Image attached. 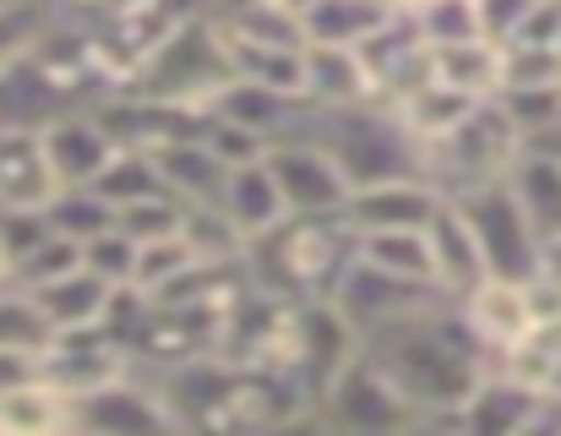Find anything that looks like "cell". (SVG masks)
<instances>
[{"instance_id": "obj_1", "label": "cell", "mask_w": 561, "mask_h": 436, "mask_svg": "<svg viewBox=\"0 0 561 436\" xmlns=\"http://www.w3.org/2000/svg\"><path fill=\"white\" fill-rule=\"evenodd\" d=\"M360 349L420 410V432L425 426L463 432V404L496 366V355L480 344V333L469 328L458 300H431V306L376 328L360 339Z\"/></svg>"}, {"instance_id": "obj_2", "label": "cell", "mask_w": 561, "mask_h": 436, "mask_svg": "<svg viewBox=\"0 0 561 436\" xmlns=\"http://www.w3.org/2000/svg\"><path fill=\"white\" fill-rule=\"evenodd\" d=\"M245 273L267 295L333 300L339 278L355 262V223L344 214H289L278 229L245 240Z\"/></svg>"}, {"instance_id": "obj_3", "label": "cell", "mask_w": 561, "mask_h": 436, "mask_svg": "<svg viewBox=\"0 0 561 436\" xmlns=\"http://www.w3.org/2000/svg\"><path fill=\"white\" fill-rule=\"evenodd\" d=\"M311 137L333 148V159L350 170L355 186L392 181V175H431L420 137L403 126L392 104H355V110H311Z\"/></svg>"}, {"instance_id": "obj_4", "label": "cell", "mask_w": 561, "mask_h": 436, "mask_svg": "<svg viewBox=\"0 0 561 436\" xmlns=\"http://www.w3.org/2000/svg\"><path fill=\"white\" fill-rule=\"evenodd\" d=\"M529 148V131L513 121V110L502 99H485L474 104L442 142L425 148V170L431 181L447 192V197H463L474 186H491V181H507L513 159Z\"/></svg>"}, {"instance_id": "obj_5", "label": "cell", "mask_w": 561, "mask_h": 436, "mask_svg": "<svg viewBox=\"0 0 561 436\" xmlns=\"http://www.w3.org/2000/svg\"><path fill=\"white\" fill-rule=\"evenodd\" d=\"M234 77L229 66V49H224V33L213 22V11L181 22L142 66L137 77L126 82V93H142V99H164V104H191V110H207L218 99V88Z\"/></svg>"}, {"instance_id": "obj_6", "label": "cell", "mask_w": 561, "mask_h": 436, "mask_svg": "<svg viewBox=\"0 0 561 436\" xmlns=\"http://www.w3.org/2000/svg\"><path fill=\"white\" fill-rule=\"evenodd\" d=\"M322 426L333 432H355V436H392V432H420V410L403 399V388L376 366L371 355L360 349L317 399Z\"/></svg>"}, {"instance_id": "obj_7", "label": "cell", "mask_w": 561, "mask_h": 436, "mask_svg": "<svg viewBox=\"0 0 561 436\" xmlns=\"http://www.w3.org/2000/svg\"><path fill=\"white\" fill-rule=\"evenodd\" d=\"M458 208L474 223L491 273H502V278H540V267H546V234L535 229V218L524 214V203L513 197L507 181H491V186L463 192Z\"/></svg>"}, {"instance_id": "obj_8", "label": "cell", "mask_w": 561, "mask_h": 436, "mask_svg": "<svg viewBox=\"0 0 561 436\" xmlns=\"http://www.w3.org/2000/svg\"><path fill=\"white\" fill-rule=\"evenodd\" d=\"M267 159H273V175L284 186L289 214H344L350 208L355 181H350V170L333 159V148L322 137H311V131L278 137Z\"/></svg>"}, {"instance_id": "obj_9", "label": "cell", "mask_w": 561, "mask_h": 436, "mask_svg": "<svg viewBox=\"0 0 561 436\" xmlns=\"http://www.w3.org/2000/svg\"><path fill=\"white\" fill-rule=\"evenodd\" d=\"M77 404V432L99 436H142V432H181L170 399L159 393V382L148 371H121L88 393L71 399Z\"/></svg>"}, {"instance_id": "obj_10", "label": "cell", "mask_w": 561, "mask_h": 436, "mask_svg": "<svg viewBox=\"0 0 561 436\" xmlns=\"http://www.w3.org/2000/svg\"><path fill=\"white\" fill-rule=\"evenodd\" d=\"M431 300H453V295H442L436 284L387 273V267H376L366 256H355L350 273H344L339 289H333V306L350 317V328H355L360 339L376 333V328H387V322H398V317H409V311H420V306H431Z\"/></svg>"}, {"instance_id": "obj_11", "label": "cell", "mask_w": 561, "mask_h": 436, "mask_svg": "<svg viewBox=\"0 0 561 436\" xmlns=\"http://www.w3.org/2000/svg\"><path fill=\"white\" fill-rule=\"evenodd\" d=\"M66 192L38 126H0V214H49Z\"/></svg>"}, {"instance_id": "obj_12", "label": "cell", "mask_w": 561, "mask_h": 436, "mask_svg": "<svg viewBox=\"0 0 561 436\" xmlns=\"http://www.w3.org/2000/svg\"><path fill=\"white\" fill-rule=\"evenodd\" d=\"M540 426H551V399L535 393L507 366H491L485 382L463 404V432L469 436H518V432H540Z\"/></svg>"}, {"instance_id": "obj_13", "label": "cell", "mask_w": 561, "mask_h": 436, "mask_svg": "<svg viewBox=\"0 0 561 436\" xmlns=\"http://www.w3.org/2000/svg\"><path fill=\"white\" fill-rule=\"evenodd\" d=\"M463 317H469V328L480 333V344L502 360L535 322H540V300H535V278H502V273H491L485 284H474L463 300Z\"/></svg>"}, {"instance_id": "obj_14", "label": "cell", "mask_w": 561, "mask_h": 436, "mask_svg": "<svg viewBox=\"0 0 561 436\" xmlns=\"http://www.w3.org/2000/svg\"><path fill=\"white\" fill-rule=\"evenodd\" d=\"M442 203H447V192L431 175H392V181L355 186L344 218L355 223V234H366V229H425Z\"/></svg>"}, {"instance_id": "obj_15", "label": "cell", "mask_w": 561, "mask_h": 436, "mask_svg": "<svg viewBox=\"0 0 561 436\" xmlns=\"http://www.w3.org/2000/svg\"><path fill=\"white\" fill-rule=\"evenodd\" d=\"M44 148H49L66 186H93L126 142L110 131V121L99 110H71V115H55L44 126Z\"/></svg>"}, {"instance_id": "obj_16", "label": "cell", "mask_w": 561, "mask_h": 436, "mask_svg": "<svg viewBox=\"0 0 561 436\" xmlns=\"http://www.w3.org/2000/svg\"><path fill=\"white\" fill-rule=\"evenodd\" d=\"M27 295L38 300L49 333L60 339V333L110 328V311H115V295H121V289L82 262V267H71V273H60V278H49V284H38V289H27Z\"/></svg>"}, {"instance_id": "obj_17", "label": "cell", "mask_w": 561, "mask_h": 436, "mask_svg": "<svg viewBox=\"0 0 561 436\" xmlns=\"http://www.w3.org/2000/svg\"><path fill=\"white\" fill-rule=\"evenodd\" d=\"M425 234H431V262H436V284H442V295L463 300L474 284L491 278L485 245H480V234H474L469 214L458 208V197H447V203L431 214Z\"/></svg>"}, {"instance_id": "obj_18", "label": "cell", "mask_w": 561, "mask_h": 436, "mask_svg": "<svg viewBox=\"0 0 561 436\" xmlns=\"http://www.w3.org/2000/svg\"><path fill=\"white\" fill-rule=\"evenodd\" d=\"M306 99L317 110H355L376 104V77L360 49L350 44H306Z\"/></svg>"}, {"instance_id": "obj_19", "label": "cell", "mask_w": 561, "mask_h": 436, "mask_svg": "<svg viewBox=\"0 0 561 436\" xmlns=\"http://www.w3.org/2000/svg\"><path fill=\"white\" fill-rule=\"evenodd\" d=\"M218 203H224V214L240 223L245 240H256V234H267V229H278V223L289 218L284 186H278V175H273V159L234 164L229 181H224V197H218Z\"/></svg>"}, {"instance_id": "obj_20", "label": "cell", "mask_w": 561, "mask_h": 436, "mask_svg": "<svg viewBox=\"0 0 561 436\" xmlns=\"http://www.w3.org/2000/svg\"><path fill=\"white\" fill-rule=\"evenodd\" d=\"M507 186H513V197L524 203V214L535 218V229L551 240L561 229V153L557 148H551V142H529V148L513 159Z\"/></svg>"}, {"instance_id": "obj_21", "label": "cell", "mask_w": 561, "mask_h": 436, "mask_svg": "<svg viewBox=\"0 0 561 436\" xmlns=\"http://www.w3.org/2000/svg\"><path fill=\"white\" fill-rule=\"evenodd\" d=\"M55 432H77V404H71V393L55 377L0 393V436H55Z\"/></svg>"}, {"instance_id": "obj_22", "label": "cell", "mask_w": 561, "mask_h": 436, "mask_svg": "<svg viewBox=\"0 0 561 436\" xmlns=\"http://www.w3.org/2000/svg\"><path fill=\"white\" fill-rule=\"evenodd\" d=\"M392 16H398V11H392L387 0H306V5H300L306 44H350V49H360Z\"/></svg>"}, {"instance_id": "obj_23", "label": "cell", "mask_w": 561, "mask_h": 436, "mask_svg": "<svg viewBox=\"0 0 561 436\" xmlns=\"http://www.w3.org/2000/svg\"><path fill=\"white\" fill-rule=\"evenodd\" d=\"M153 159H159V170H164V181H170V192H175L181 203H218V197H224L229 164L213 153L207 137L164 142V148H153Z\"/></svg>"}, {"instance_id": "obj_24", "label": "cell", "mask_w": 561, "mask_h": 436, "mask_svg": "<svg viewBox=\"0 0 561 436\" xmlns=\"http://www.w3.org/2000/svg\"><path fill=\"white\" fill-rule=\"evenodd\" d=\"M436 82L469 93V99H502L507 88V49L491 38H463L436 49Z\"/></svg>"}, {"instance_id": "obj_25", "label": "cell", "mask_w": 561, "mask_h": 436, "mask_svg": "<svg viewBox=\"0 0 561 436\" xmlns=\"http://www.w3.org/2000/svg\"><path fill=\"white\" fill-rule=\"evenodd\" d=\"M474 104H485V99H469V93H458V88H447V82H420L414 93H403L392 110L403 115V126L420 137V148H431V142H442Z\"/></svg>"}, {"instance_id": "obj_26", "label": "cell", "mask_w": 561, "mask_h": 436, "mask_svg": "<svg viewBox=\"0 0 561 436\" xmlns=\"http://www.w3.org/2000/svg\"><path fill=\"white\" fill-rule=\"evenodd\" d=\"M355 256H366V262L387 267V273L436 284V262H431V234L425 229H366V234H355Z\"/></svg>"}, {"instance_id": "obj_27", "label": "cell", "mask_w": 561, "mask_h": 436, "mask_svg": "<svg viewBox=\"0 0 561 436\" xmlns=\"http://www.w3.org/2000/svg\"><path fill=\"white\" fill-rule=\"evenodd\" d=\"M93 186L104 192V203H115V214L131 208V203H148V197H164V192H170V181H164L153 148H131V142L110 159V170H104Z\"/></svg>"}, {"instance_id": "obj_28", "label": "cell", "mask_w": 561, "mask_h": 436, "mask_svg": "<svg viewBox=\"0 0 561 436\" xmlns=\"http://www.w3.org/2000/svg\"><path fill=\"white\" fill-rule=\"evenodd\" d=\"M196 262H202V256H196V245L186 240V229L159 234V240H142V245H137V273H131V289L153 300V295H164L175 278H186Z\"/></svg>"}, {"instance_id": "obj_29", "label": "cell", "mask_w": 561, "mask_h": 436, "mask_svg": "<svg viewBox=\"0 0 561 436\" xmlns=\"http://www.w3.org/2000/svg\"><path fill=\"white\" fill-rule=\"evenodd\" d=\"M49 229L55 234H66V240H77V245H88L93 234H104L110 223H115V203H104V192L99 186H66L55 203H49Z\"/></svg>"}, {"instance_id": "obj_30", "label": "cell", "mask_w": 561, "mask_h": 436, "mask_svg": "<svg viewBox=\"0 0 561 436\" xmlns=\"http://www.w3.org/2000/svg\"><path fill=\"white\" fill-rule=\"evenodd\" d=\"M55 5L49 0H5L0 5V71L11 60H22L33 44H44V33L55 27Z\"/></svg>"}, {"instance_id": "obj_31", "label": "cell", "mask_w": 561, "mask_h": 436, "mask_svg": "<svg viewBox=\"0 0 561 436\" xmlns=\"http://www.w3.org/2000/svg\"><path fill=\"white\" fill-rule=\"evenodd\" d=\"M71 267H82V245L66 240V234H55V229H44V234L16 256V289H38V284H49V278H60V273H71Z\"/></svg>"}, {"instance_id": "obj_32", "label": "cell", "mask_w": 561, "mask_h": 436, "mask_svg": "<svg viewBox=\"0 0 561 436\" xmlns=\"http://www.w3.org/2000/svg\"><path fill=\"white\" fill-rule=\"evenodd\" d=\"M414 22H420V33L431 38V49L463 44V38H485V27H480V0H431V5L414 11Z\"/></svg>"}, {"instance_id": "obj_33", "label": "cell", "mask_w": 561, "mask_h": 436, "mask_svg": "<svg viewBox=\"0 0 561 436\" xmlns=\"http://www.w3.org/2000/svg\"><path fill=\"white\" fill-rule=\"evenodd\" d=\"M137 245H142V240H131L121 223H110L104 234H93V240L82 245V262H88L99 278H110L115 289H131V273H137Z\"/></svg>"}, {"instance_id": "obj_34", "label": "cell", "mask_w": 561, "mask_h": 436, "mask_svg": "<svg viewBox=\"0 0 561 436\" xmlns=\"http://www.w3.org/2000/svg\"><path fill=\"white\" fill-rule=\"evenodd\" d=\"M49 339H55V333H49L38 300H33L27 289L5 284V289H0V349H11V344H49Z\"/></svg>"}, {"instance_id": "obj_35", "label": "cell", "mask_w": 561, "mask_h": 436, "mask_svg": "<svg viewBox=\"0 0 561 436\" xmlns=\"http://www.w3.org/2000/svg\"><path fill=\"white\" fill-rule=\"evenodd\" d=\"M49 344H11V349H0V393L27 388V382H44L49 377Z\"/></svg>"}, {"instance_id": "obj_36", "label": "cell", "mask_w": 561, "mask_h": 436, "mask_svg": "<svg viewBox=\"0 0 561 436\" xmlns=\"http://www.w3.org/2000/svg\"><path fill=\"white\" fill-rule=\"evenodd\" d=\"M535 5H540V0H480V27H485V38L507 49V44L529 27Z\"/></svg>"}, {"instance_id": "obj_37", "label": "cell", "mask_w": 561, "mask_h": 436, "mask_svg": "<svg viewBox=\"0 0 561 436\" xmlns=\"http://www.w3.org/2000/svg\"><path fill=\"white\" fill-rule=\"evenodd\" d=\"M11 278H16V245H11V234L0 223V284H11Z\"/></svg>"}, {"instance_id": "obj_38", "label": "cell", "mask_w": 561, "mask_h": 436, "mask_svg": "<svg viewBox=\"0 0 561 436\" xmlns=\"http://www.w3.org/2000/svg\"><path fill=\"white\" fill-rule=\"evenodd\" d=\"M540 273H546V278H557V284H561V229L551 234V240H546V267H540Z\"/></svg>"}, {"instance_id": "obj_39", "label": "cell", "mask_w": 561, "mask_h": 436, "mask_svg": "<svg viewBox=\"0 0 561 436\" xmlns=\"http://www.w3.org/2000/svg\"><path fill=\"white\" fill-rule=\"evenodd\" d=\"M387 5H392L398 16H414V11H420V5H431V0H387Z\"/></svg>"}, {"instance_id": "obj_40", "label": "cell", "mask_w": 561, "mask_h": 436, "mask_svg": "<svg viewBox=\"0 0 561 436\" xmlns=\"http://www.w3.org/2000/svg\"><path fill=\"white\" fill-rule=\"evenodd\" d=\"M540 142H551V148H557V153H561V126H557V131H551V137H540Z\"/></svg>"}]
</instances>
